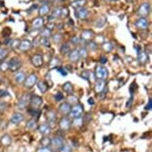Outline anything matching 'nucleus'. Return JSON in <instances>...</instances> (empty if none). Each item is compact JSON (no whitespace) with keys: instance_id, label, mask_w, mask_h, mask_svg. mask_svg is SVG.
<instances>
[{"instance_id":"nucleus-26","label":"nucleus","mask_w":152,"mask_h":152,"mask_svg":"<svg viewBox=\"0 0 152 152\" xmlns=\"http://www.w3.org/2000/svg\"><path fill=\"white\" fill-rule=\"evenodd\" d=\"M49 10H50V8H49L48 4L43 3V5H41V6L39 7V14L41 15V17L45 16L49 13Z\"/></svg>"},{"instance_id":"nucleus-22","label":"nucleus","mask_w":152,"mask_h":152,"mask_svg":"<svg viewBox=\"0 0 152 152\" xmlns=\"http://www.w3.org/2000/svg\"><path fill=\"white\" fill-rule=\"evenodd\" d=\"M69 59H70L71 62L73 63H77L80 60V55H79V51L77 50V49H75V50L71 51L70 54H69Z\"/></svg>"},{"instance_id":"nucleus-60","label":"nucleus","mask_w":152,"mask_h":152,"mask_svg":"<svg viewBox=\"0 0 152 152\" xmlns=\"http://www.w3.org/2000/svg\"><path fill=\"white\" fill-rule=\"evenodd\" d=\"M33 46H38L39 44V41H38V39H36V40H34V42H33Z\"/></svg>"},{"instance_id":"nucleus-31","label":"nucleus","mask_w":152,"mask_h":152,"mask_svg":"<svg viewBox=\"0 0 152 152\" xmlns=\"http://www.w3.org/2000/svg\"><path fill=\"white\" fill-rule=\"evenodd\" d=\"M26 127L28 128V129H35V128L37 127V120L36 119H30L29 121L27 122L26 124Z\"/></svg>"},{"instance_id":"nucleus-17","label":"nucleus","mask_w":152,"mask_h":152,"mask_svg":"<svg viewBox=\"0 0 152 152\" xmlns=\"http://www.w3.org/2000/svg\"><path fill=\"white\" fill-rule=\"evenodd\" d=\"M32 64L37 68H40L41 66L44 64V60H43L42 55L40 54H36L32 57Z\"/></svg>"},{"instance_id":"nucleus-33","label":"nucleus","mask_w":152,"mask_h":152,"mask_svg":"<svg viewBox=\"0 0 152 152\" xmlns=\"http://www.w3.org/2000/svg\"><path fill=\"white\" fill-rule=\"evenodd\" d=\"M41 144L44 147H50L51 145V138H49L48 136H43V138L41 140Z\"/></svg>"},{"instance_id":"nucleus-6","label":"nucleus","mask_w":152,"mask_h":152,"mask_svg":"<svg viewBox=\"0 0 152 152\" xmlns=\"http://www.w3.org/2000/svg\"><path fill=\"white\" fill-rule=\"evenodd\" d=\"M38 82V76L36 74H31L27 77V79L24 82V87L26 88H32Z\"/></svg>"},{"instance_id":"nucleus-4","label":"nucleus","mask_w":152,"mask_h":152,"mask_svg":"<svg viewBox=\"0 0 152 152\" xmlns=\"http://www.w3.org/2000/svg\"><path fill=\"white\" fill-rule=\"evenodd\" d=\"M22 66V62L21 60L17 57H14L8 62V70L13 72V73H16V72L19 71V69L21 68Z\"/></svg>"},{"instance_id":"nucleus-59","label":"nucleus","mask_w":152,"mask_h":152,"mask_svg":"<svg viewBox=\"0 0 152 152\" xmlns=\"http://www.w3.org/2000/svg\"><path fill=\"white\" fill-rule=\"evenodd\" d=\"M88 104H91V105H94V99H91V97H90V99H88Z\"/></svg>"},{"instance_id":"nucleus-15","label":"nucleus","mask_w":152,"mask_h":152,"mask_svg":"<svg viewBox=\"0 0 152 152\" xmlns=\"http://www.w3.org/2000/svg\"><path fill=\"white\" fill-rule=\"evenodd\" d=\"M76 16L80 19H86L88 16V10L85 7H79L76 9Z\"/></svg>"},{"instance_id":"nucleus-57","label":"nucleus","mask_w":152,"mask_h":152,"mask_svg":"<svg viewBox=\"0 0 152 152\" xmlns=\"http://www.w3.org/2000/svg\"><path fill=\"white\" fill-rule=\"evenodd\" d=\"M7 96H9V94H8L6 91H0V97Z\"/></svg>"},{"instance_id":"nucleus-25","label":"nucleus","mask_w":152,"mask_h":152,"mask_svg":"<svg viewBox=\"0 0 152 152\" xmlns=\"http://www.w3.org/2000/svg\"><path fill=\"white\" fill-rule=\"evenodd\" d=\"M63 91H64L65 93H67L68 94H73V93H74L73 85H72L70 82L65 83V84L63 85Z\"/></svg>"},{"instance_id":"nucleus-39","label":"nucleus","mask_w":152,"mask_h":152,"mask_svg":"<svg viewBox=\"0 0 152 152\" xmlns=\"http://www.w3.org/2000/svg\"><path fill=\"white\" fill-rule=\"evenodd\" d=\"M102 48H104V50L105 51V52H110V51L113 50V45L111 44V43H110V42H107V43H104V44L102 45Z\"/></svg>"},{"instance_id":"nucleus-19","label":"nucleus","mask_w":152,"mask_h":152,"mask_svg":"<svg viewBox=\"0 0 152 152\" xmlns=\"http://www.w3.org/2000/svg\"><path fill=\"white\" fill-rule=\"evenodd\" d=\"M31 48H32V43L30 41H28V40H23V41L20 42L19 49H20V51H22V52H27V51H29Z\"/></svg>"},{"instance_id":"nucleus-52","label":"nucleus","mask_w":152,"mask_h":152,"mask_svg":"<svg viewBox=\"0 0 152 152\" xmlns=\"http://www.w3.org/2000/svg\"><path fill=\"white\" fill-rule=\"evenodd\" d=\"M68 15H69V9H68V8H63V9H61V16L66 17Z\"/></svg>"},{"instance_id":"nucleus-27","label":"nucleus","mask_w":152,"mask_h":152,"mask_svg":"<svg viewBox=\"0 0 152 152\" xmlns=\"http://www.w3.org/2000/svg\"><path fill=\"white\" fill-rule=\"evenodd\" d=\"M37 87H38V88H39V91H41L42 94H45L46 91H48V85L46 84V82H43V81H41V82H37Z\"/></svg>"},{"instance_id":"nucleus-45","label":"nucleus","mask_w":152,"mask_h":152,"mask_svg":"<svg viewBox=\"0 0 152 152\" xmlns=\"http://www.w3.org/2000/svg\"><path fill=\"white\" fill-rule=\"evenodd\" d=\"M54 99H55L56 102H61L64 99V96H63L62 93H57L55 96H54Z\"/></svg>"},{"instance_id":"nucleus-32","label":"nucleus","mask_w":152,"mask_h":152,"mask_svg":"<svg viewBox=\"0 0 152 152\" xmlns=\"http://www.w3.org/2000/svg\"><path fill=\"white\" fill-rule=\"evenodd\" d=\"M60 63H61L60 59L57 58V57H54V58L51 60V62H50V68H58Z\"/></svg>"},{"instance_id":"nucleus-20","label":"nucleus","mask_w":152,"mask_h":152,"mask_svg":"<svg viewBox=\"0 0 152 152\" xmlns=\"http://www.w3.org/2000/svg\"><path fill=\"white\" fill-rule=\"evenodd\" d=\"M137 60L139 61L140 64H146L148 62V55L144 51H139L137 52Z\"/></svg>"},{"instance_id":"nucleus-5","label":"nucleus","mask_w":152,"mask_h":152,"mask_svg":"<svg viewBox=\"0 0 152 152\" xmlns=\"http://www.w3.org/2000/svg\"><path fill=\"white\" fill-rule=\"evenodd\" d=\"M30 97H31V94H23V96L19 99L18 104H17V108L20 110H24L30 104Z\"/></svg>"},{"instance_id":"nucleus-51","label":"nucleus","mask_w":152,"mask_h":152,"mask_svg":"<svg viewBox=\"0 0 152 152\" xmlns=\"http://www.w3.org/2000/svg\"><path fill=\"white\" fill-rule=\"evenodd\" d=\"M91 74L90 72H88V71H85V72H83L82 73V78H84L85 80H88V77H91Z\"/></svg>"},{"instance_id":"nucleus-30","label":"nucleus","mask_w":152,"mask_h":152,"mask_svg":"<svg viewBox=\"0 0 152 152\" xmlns=\"http://www.w3.org/2000/svg\"><path fill=\"white\" fill-rule=\"evenodd\" d=\"M60 52H61L63 55H67V54H70L71 52V48L69 44H63L60 48Z\"/></svg>"},{"instance_id":"nucleus-41","label":"nucleus","mask_w":152,"mask_h":152,"mask_svg":"<svg viewBox=\"0 0 152 152\" xmlns=\"http://www.w3.org/2000/svg\"><path fill=\"white\" fill-rule=\"evenodd\" d=\"M51 16H52L54 19L61 17V8H56V9L52 12V15H51Z\"/></svg>"},{"instance_id":"nucleus-61","label":"nucleus","mask_w":152,"mask_h":152,"mask_svg":"<svg viewBox=\"0 0 152 152\" xmlns=\"http://www.w3.org/2000/svg\"><path fill=\"white\" fill-rule=\"evenodd\" d=\"M104 1H110V2H113V1H117V0H104Z\"/></svg>"},{"instance_id":"nucleus-50","label":"nucleus","mask_w":152,"mask_h":152,"mask_svg":"<svg viewBox=\"0 0 152 152\" xmlns=\"http://www.w3.org/2000/svg\"><path fill=\"white\" fill-rule=\"evenodd\" d=\"M57 71H58L59 73L62 75V76H67V74H68V72L66 71L64 68H61V67H58V68H57Z\"/></svg>"},{"instance_id":"nucleus-49","label":"nucleus","mask_w":152,"mask_h":152,"mask_svg":"<svg viewBox=\"0 0 152 152\" xmlns=\"http://www.w3.org/2000/svg\"><path fill=\"white\" fill-rule=\"evenodd\" d=\"M83 4H85V0H80V1H76V2H74L73 5L75 7H77V8H79V7H83L82 5Z\"/></svg>"},{"instance_id":"nucleus-11","label":"nucleus","mask_w":152,"mask_h":152,"mask_svg":"<svg viewBox=\"0 0 152 152\" xmlns=\"http://www.w3.org/2000/svg\"><path fill=\"white\" fill-rule=\"evenodd\" d=\"M135 26L137 28H139V29H141V30H146L148 28V26H149V22H148V20L146 18L140 17V18H138L136 20Z\"/></svg>"},{"instance_id":"nucleus-9","label":"nucleus","mask_w":152,"mask_h":152,"mask_svg":"<svg viewBox=\"0 0 152 152\" xmlns=\"http://www.w3.org/2000/svg\"><path fill=\"white\" fill-rule=\"evenodd\" d=\"M59 126H60V128H61V130H63V131H67V130H69V129L71 128V126H72V121H71V119L69 118V117H67V116L62 117L61 120H60Z\"/></svg>"},{"instance_id":"nucleus-43","label":"nucleus","mask_w":152,"mask_h":152,"mask_svg":"<svg viewBox=\"0 0 152 152\" xmlns=\"http://www.w3.org/2000/svg\"><path fill=\"white\" fill-rule=\"evenodd\" d=\"M6 70H8V62L2 61V63L0 64V71L5 72Z\"/></svg>"},{"instance_id":"nucleus-3","label":"nucleus","mask_w":152,"mask_h":152,"mask_svg":"<svg viewBox=\"0 0 152 152\" xmlns=\"http://www.w3.org/2000/svg\"><path fill=\"white\" fill-rule=\"evenodd\" d=\"M65 144L64 142V137L61 136V135H55L51 139V145L50 147L52 150H60V148L62 147L63 145Z\"/></svg>"},{"instance_id":"nucleus-28","label":"nucleus","mask_w":152,"mask_h":152,"mask_svg":"<svg viewBox=\"0 0 152 152\" xmlns=\"http://www.w3.org/2000/svg\"><path fill=\"white\" fill-rule=\"evenodd\" d=\"M68 104L70 105H76L79 104V99L75 94H69L68 96Z\"/></svg>"},{"instance_id":"nucleus-12","label":"nucleus","mask_w":152,"mask_h":152,"mask_svg":"<svg viewBox=\"0 0 152 152\" xmlns=\"http://www.w3.org/2000/svg\"><path fill=\"white\" fill-rule=\"evenodd\" d=\"M71 108H72V105L69 104L67 102H62V104L59 105V113L63 114V115H68L71 111Z\"/></svg>"},{"instance_id":"nucleus-34","label":"nucleus","mask_w":152,"mask_h":152,"mask_svg":"<svg viewBox=\"0 0 152 152\" xmlns=\"http://www.w3.org/2000/svg\"><path fill=\"white\" fill-rule=\"evenodd\" d=\"M8 56V50L5 48H0V61H3Z\"/></svg>"},{"instance_id":"nucleus-7","label":"nucleus","mask_w":152,"mask_h":152,"mask_svg":"<svg viewBox=\"0 0 152 152\" xmlns=\"http://www.w3.org/2000/svg\"><path fill=\"white\" fill-rule=\"evenodd\" d=\"M43 104V99L37 94H32L30 97V107L32 108H39Z\"/></svg>"},{"instance_id":"nucleus-1","label":"nucleus","mask_w":152,"mask_h":152,"mask_svg":"<svg viewBox=\"0 0 152 152\" xmlns=\"http://www.w3.org/2000/svg\"><path fill=\"white\" fill-rule=\"evenodd\" d=\"M96 79L99 81H105L108 77V71L104 66H97L94 71Z\"/></svg>"},{"instance_id":"nucleus-38","label":"nucleus","mask_w":152,"mask_h":152,"mask_svg":"<svg viewBox=\"0 0 152 152\" xmlns=\"http://www.w3.org/2000/svg\"><path fill=\"white\" fill-rule=\"evenodd\" d=\"M105 20H107V18H105V17H102V18L97 19L96 22V27L102 28L105 24Z\"/></svg>"},{"instance_id":"nucleus-18","label":"nucleus","mask_w":152,"mask_h":152,"mask_svg":"<svg viewBox=\"0 0 152 152\" xmlns=\"http://www.w3.org/2000/svg\"><path fill=\"white\" fill-rule=\"evenodd\" d=\"M105 81H97L96 82V85H94V91H96V93L99 94H100L102 91H104L105 88H107V86H105Z\"/></svg>"},{"instance_id":"nucleus-2","label":"nucleus","mask_w":152,"mask_h":152,"mask_svg":"<svg viewBox=\"0 0 152 152\" xmlns=\"http://www.w3.org/2000/svg\"><path fill=\"white\" fill-rule=\"evenodd\" d=\"M84 105L81 104H78L76 105H73L71 108V111L70 113H69V115H70L71 118H78V117H81L83 116V114H84Z\"/></svg>"},{"instance_id":"nucleus-46","label":"nucleus","mask_w":152,"mask_h":152,"mask_svg":"<svg viewBox=\"0 0 152 152\" xmlns=\"http://www.w3.org/2000/svg\"><path fill=\"white\" fill-rule=\"evenodd\" d=\"M19 44H20V41L19 40H12V42H11L10 46L12 47L13 49H17L19 48Z\"/></svg>"},{"instance_id":"nucleus-37","label":"nucleus","mask_w":152,"mask_h":152,"mask_svg":"<svg viewBox=\"0 0 152 152\" xmlns=\"http://www.w3.org/2000/svg\"><path fill=\"white\" fill-rule=\"evenodd\" d=\"M62 40H63V35H62V34L57 33V34H54V35H53V41L55 42L56 44H59V43H61Z\"/></svg>"},{"instance_id":"nucleus-48","label":"nucleus","mask_w":152,"mask_h":152,"mask_svg":"<svg viewBox=\"0 0 152 152\" xmlns=\"http://www.w3.org/2000/svg\"><path fill=\"white\" fill-rule=\"evenodd\" d=\"M80 38L79 37H76V36H74V37H72V39H71V43L72 44H74V45H78L80 44Z\"/></svg>"},{"instance_id":"nucleus-40","label":"nucleus","mask_w":152,"mask_h":152,"mask_svg":"<svg viewBox=\"0 0 152 152\" xmlns=\"http://www.w3.org/2000/svg\"><path fill=\"white\" fill-rule=\"evenodd\" d=\"M8 104L5 100H0V113H4L7 110Z\"/></svg>"},{"instance_id":"nucleus-36","label":"nucleus","mask_w":152,"mask_h":152,"mask_svg":"<svg viewBox=\"0 0 152 152\" xmlns=\"http://www.w3.org/2000/svg\"><path fill=\"white\" fill-rule=\"evenodd\" d=\"M41 36L42 38H48L49 37H51V29H49V28H45V29H43L41 31Z\"/></svg>"},{"instance_id":"nucleus-54","label":"nucleus","mask_w":152,"mask_h":152,"mask_svg":"<svg viewBox=\"0 0 152 152\" xmlns=\"http://www.w3.org/2000/svg\"><path fill=\"white\" fill-rule=\"evenodd\" d=\"M88 48L91 49V50H96V49L97 48V45H96V43H94V42H90L88 43Z\"/></svg>"},{"instance_id":"nucleus-58","label":"nucleus","mask_w":152,"mask_h":152,"mask_svg":"<svg viewBox=\"0 0 152 152\" xmlns=\"http://www.w3.org/2000/svg\"><path fill=\"white\" fill-rule=\"evenodd\" d=\"M40 2H43V3H46L47 4V2H53L55 1V0H39Z\"/></svg>"},{"instance_id":"nucleus-24","label":"nucleus","mask_w":152,"mask_h":152,"mask_svg":"<svg viewBox=\"0 0 152 152\" xmlns=\"http://www.w3.org/2000/svg\"><path fill=\"white\" fill-rule=\"evenodd\" d=\"M0 142L4 146H9L11 143H12V138H11V136L8 135V134H4V135L0 138Z\"/></svg>"},{"instance_id":"nucleus-10","label":"nucleus","mask_w":152,"mask_h":152,"mask_svg":"<svg viewBox=\"0 0 152 152\" xmlns=\"http://www.w3.org/2000/svg\"><path fill=\"white\" fill-rule=\"evenodd\" d=\"M38 129H39V132L41 133L43 136H48L49 134L51 133V131H52V127H51V125L49 124V123L44 122L39 125Z\"/></svg>"},{"instance_id":"nucleus-23","label":"nucleus","mask_w":152,"mask_h":152,"mask_svg":"<svg viewBox=\"0 0 152 152\" xmlns=\"http://www.w3.org/2000/svg\"><path fill=\"white\" fill-rule=\"evenodd\" d=\"M94 36V32L91 30H84L82 33V40H84L86 42H88L91 41V38Z\"/></svg>"},{"instance_id":"nucleus-55","label":"nucleus","mask_w":152,"mask_h":152,"mask_svg":"<svg viewBox=\"0 0 152 152\" xmlns=\"http://www.w3.org/2000/svg\"><path fill=\"white\" fill-rule=\"evenodd\" d=\"M100 64H102V65H104L105 64V63H107V57H104V56H102V57H100Z\"/></svg>"},{"instance_id":"nucleus-56","label":"nucleus","mask_w":152,"mask_h":152,"mask_svg":"<svg viewBox=\"0 0 152 152\" xmlns=\"http://www.w3.org/2000/svg\"><path fill=\"white\" fill-rule=\"evenodd\" d=\"M151 107H152V102H151V99L148 100V104L145 107V110H151Z\"/></svg>"},{"instance_id":"nucleus-29","label":"nucleus","mask_w":152,"mask_h":152,"mask_svg":"<svg viewBox=\"0 0 152 152\" xmlns=\"http://www.w3.org/2000/svg\"><path fill=\"white\" fill-rule=\"evenodd\" d=\"M84 116H81V117H78V118H74L73 122H72V124H74L76 127H81L84 124Z\"/></svg>"},{"instance_id":"nucleus-47","label":"nucleus","mask_w":152,"mask_h":152,"mask_svg":"<svg viewBox=\"0 0 152 152\" xmlns=\"http://www.w3.org/2000/svg\"><path fill=\"white\" fill-rule=\"evenodd\" d=\"M37 152H53V150L50 147H44V146H41Z\"/></svg>"},{"instance_id":"nucleus-16","label":"nucleus","mask_w":152,"mask_h":152,"mask_svg":"<svg viewBox=\"0 0 152 152\" xmlns=\"http://www.w3.org/2000/svg\"><path fill=\"white\" fill-rule=\"evenodd\" d=\"M23 120H24V115H23L21 113H13L10 118V121H11V123H13V124H19V123H21Z\"/></svg>"},{"instance_id":"nucleus-44","label":"nucleus","mask_w":152,"mask_h":152,"mask_svg":"<svg viewBox=\"0 0 152 152\" xmlns=\"http://www.w3.org/2000/svg\"><path fill=\"white\" fill-rule=\"evenodd\" d=\"M40 43H41L42 45L46 46V47H50V45H51L50 40H49L48 38H42L41 41H40Z\"/></svg>"},{"instance_id":"nucleus-42","label":"nucleus","mask_w":152,"mask_h":152,"mask_svg":"<svg viewBox=\"0 0 152 152\" xmlns=\"http://www.w3.org/2000/svg\"><path fill=\"white\" fill-rule=\"evenodd\" d=\"M60 152H72V147H71V145H69V144H65L62 146L61 148H60Z\"/></svg>"},{"instance_id":"nucleus-62","label":"nucleus","mask_w":152,"mask_h":152,"mask_svg":"<svg viewBox=\"0 0 152 152\" xmlns=\"http://www.w3.org/2000/svg\"><path fill=\"white\" fill-rule=\"evenodd\" d=\"M0 83H1V78H0Z\"/></svg>"},{"instance_id":"nucleus-35","label":"nucleus","mask_w":152,"mask_h":152,"mask_svg":"<svg viewBox=\"0 0 152 152\" xmlns=\"http://www.w3.org/2000/svg\"><path fill=\"white\" fill-rule=\"evenodd\" d=\"M79 51V55H80V59L83 58V59H85V58H87V56H88V50H87V48L86 47H83L81 48Z\"/></svg>"},{"instance_id":"nucleus-53","label":"nucleus","mask_w":152,"mask_h":152,"mask_svg":"<svg viewBox=\"0 0 152 152\" xmlns=\"http://www.w3.org/2000/svg\"><path fill=\"white\" fill-rule=\"evenodd\" d=\"M10 34H11V30L9 29V28H5V30L3 32V36L5 37V38H9Z\"/></svg>"},{"instance_id":"nucleus-8","label":"nucleus","mask_w":152,"mask_h":152,"mask_svg":"<svg viewBox=\"0 0 152 152\" xmlns=\"http://www.w3.org/2000/svg\"><path fill=\"white\" fill-rule=\"evenodd\" d=\"M150 4L149 3H143L139 6L138 10H137V14L140 16V17H143V18H145L146 16L149 15V13H150Z\"/></svg>"},{"instance_id":"nucleus-21","label":"nucleus","mask_w":152,"mask_h":152,"mask_svg":"<svg viewBox=\"0 0 152 152\" xmlns=\"http://www.w3.org/2000/svg\"><path fill=\"white\" fill-rule=\"evenodd\" d=\"M47 120L49 124H54L57 121V113L54 110L47 111Z\"/></svg>"},{"instance_id":"nucleus-13","label":"nucleus","mask_w":152,"mask_h":152,"mask_svg":"<svg viewBox=\"0 0 152 152\" xmlns=\"http://www.w3.org/2000/svg\"><path fill=\"white\" fill-rule=\"evenodd\" d=\"M44 23H45V19L44 17H37V18H35L33 20L32 22V26L35 30H39L41 29V28L44 26Z\"/></svg>"},{"instance_id":"nucleus-14","label":"nucleus","mask_w":152,"mask_h":152,"mask_svg":"<svg viewBox=\"0 0 152 152\" xmlns=\"http://www.w3.org/2000/svg\"><path fill=\"white\" fill-rule=\"evenodd\" d=\"M25 80H26V75L23 72H16L15 75H14V81H15L16 84L18 85H21V84H24Z\"/></svg>"}]
</instances>
